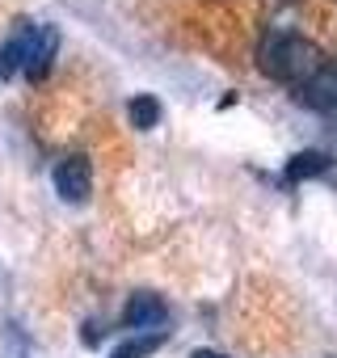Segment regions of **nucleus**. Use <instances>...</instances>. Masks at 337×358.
Wrapping results in <instances>:
<instances>
[{
  "mask_svg": "<svg viewBox=\"0 0 337 358\" xmlns=\"http://www.w3.org/2000/svg\"><path fill=\"white\" fill-rule=\"evenodd\" d=\"M127 114H131V122L135 127H156L160 122V101L152 97V93H143V97H131V106H127Z\"/></svg>",
  "mask_w": 337,
  "mask_h": 358,
  "instance_id": "nucleus-7",
  "label": "nucleus"
},
{
  "mask_svg": "<svg viewBox=\"0 0 337 358\" xmlns=\"http://www.w3.org/2000/svg\"><path fill=\"white\" fill-rule=\"evenodd\" d=\"M55 51H59V30L51 22L22 17V22H13L5 47H0V76L26 72L30 80H43L51 59H55Z\"/></svg>",
  "mask_w": 337,
  "mask_h": 358,
  "instance_id": "nucleus-2",
  "label": "nucleus"
},
{
  "mask_svg": "<svg viewBox=\"0 0 337 358\" xmlns=\"http://www.w3.org/2000/svg\"><path fill=\"white\" fill-rule=\"evenodd\" d=\"M168 320V303L160 299V295H152V291H135L131 299H127V308H122V324L127 329H160Z\"/></svg>",
  "mask_w": 337,
  "mask_h": 358,
  "instance_id": "nucleus-4",
  "label": "nucleus"
},
{
  "mask_svg": "<svg viewBox=\"0 0 337 358\" xmlns=\"http://www.w3.org/2000/svg\"><path fill=\"white\" fill-rule=\"evenodd\" d=\"M324 55L312 38L287 30V26H270L266 38L257 43V68L278 80V85H291V89H303L316 72H320Z\"/></svg>",
  "mask_w": 337,
  "mask_h": 358,
  "instance_id": "nucleus-1",
  "label": "nucleus"
},
{
  "mask_svg": "<svg viewBox=\"0 0 337 358\" xmlns=\"http://www.w3.org/2000/svg\"><path fill=\"white\" fill-rule=\"evenodd\" d=\"M194 358H224V354H215V350H194Z\"/></svg>",
  "mask_w": 337,
  "mask_h": 358,
  "instance_id": "nucleus-10",
  "label": "nucleus"
},
{
  "mask_svg": "<svg viewBox=\"0 0 337 358\" xmlns=\"http://www.w3.org/2000/svg\"><path fill=\"white\" fill-rule=\"evenodd\" d=\"M299 97H303V106L333 114V110H337V59H324L320 72L299 89Z\"/></svg>",
  "mask_w": 337,
  "mask_h": 358,
  "instance_id": "nucleus-5",
  "label": "nucleus"
},
{
  "mask_svg": "<svg viewBox=\"0 0 337 358\" xmlns=\"http://www.w3.org/2000/svg\"><path fill=\"white\" fill-rule=\"evenodd\" d=\"M329 169V156L324 152H299V156H291V164H287V182H303V177H316V173H324Z\"/></svg>",
  "mask_w": 337,
  "mask_h": 358,
  "instance_id": "nucleus-6",
  "label": "nucleus"
},
{
  "mask_svg": "<svg viewBox=\"0 0 337 358\" xmlns=\"http://www.w3.org/2000/svg\"><path fill=\"white\" fill-rule=\"evenodd\" d=\"M55 190H59L64 203H85L93 194V164H89V156L72 152V156H64L55 164Z\"/></svg>",
  "mask_w": 337,
  "mask_h": 358,
  "instance_id": "nucleus-3",
  "label": "nucleus"
},
{
  "mask_svg": "<svg viewBox=\"0 0 337 358\" xmlns=\"http://www.w3.org/2000/svg\"><path fill=\"white\" fill-rule=\"evenodd\" d=\"M160 345V333H148V337H131L127 345H118L110 358H143V354H152Z\"/></svg>",
  "mask_w": 337,
  "mask_h": 358,
  "instance_id": "nucleus-9",
  "label": "nucleus"
},
{
  "mask_svg": "<svg viewBox=\"0 0 337 358\" xmlns=\"http://www.w3.org/2000/svg\"><path fill=\"white\" fill-rule=\"evenodd\" d=\"M5 358H34V341L22 333V324H5Z\"/></svg>",
  "mask_w": 337,
  "mask_h": 358,
  "instance_id": "nucleus-8",
  "label": "nucleus"
}]
</instances>
